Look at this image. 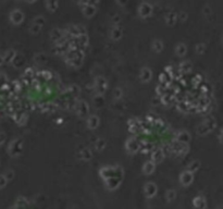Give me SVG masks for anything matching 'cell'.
Returning a JSON list of instances; mask_svg holds the SVG:
<instances>
[{"label": "cell", "instance_id": "5b68a950", "mask_svg": "<svg viewBox=\"0 0 223 209\" xmlns=\"http://www.w3.org/2000/svg\"><path fill=\"white\" fill-rule=\"evenodd\" d=\"M175 19H176V18H175L174 13H170V14L167 17V23L168 24H172V23L175 22Z\"/></svg>", "mask_w": 223, "mask_h": 209}, {"label": "cell", "instance_id": "3957f363", "mask_svg": "<svg viewBox=\"0 0 223 209\" xmlns=\"http://www.w3.org/2000/svg\"><path fill=\"white\" fill-rule=\"evenodd\" d=\"M46 6L50 11H54L58 8V0H47Z\"/></svg>", "mask_w": 223, "mask_h": 209}, {"label": "cell", "instance_id": "52a82bcc", "mask_svg": "<svg viewBox=\"0 0 223 209\" xmlns=\"http://www.w3.org/2000/svg\"><path fill=\"white\" fill-rule=\"evenodd\" d=\"M26 1H28V2H35L36 0H26Z\"/></svg>", "mask_w": 223, "mask_h": 209}, {"label": "cell", "instance_id": "277c9868", "mask_svg": "<svg viewBox=\"0 0 223 209\" xmlns=\"http://www.w3.org/2000/svg\"><path fill=\"white\" fill-rule=\"evenodd\" d=\"M95 12H96V8H95L94 6H92V4H88V6H86L85 9H84V13H85L87 17H92Z\"/></svg>", "mask_w": 223, "mask_h": 209}, {"label": "cell", "instance_id": "7a4b0ae2", "mask_svg": "<svg viewBox=\"0 0 223 209\" xmlns=\"http://www.w3.org/2000/svg\"><path fill=\"white\" fill-rule=\"evenodd\" d=\"M151 11H152V7L150 6L149 3H143L142 6L139 7V15L143 18H146L148 15L151 14Z\"/></svg>", "mask_w": 223, "mask_h": 209}, {"label": "cell", "instance_id": "6da1fadb", "mask_svg": "<svg viewBox=\"0 0 223 209\" xmlns=\"http://www.w3.org/2000/svg\"><path fill=\"white\" fill-rule=\"evenodd\" d=\"M24 19V14L22 11L20 10H13L12 12L10 13V20L13 24H20Z\"/></svg>", "mask_w": 223, "mask_h": 209}, {"label": "cell", "instance_id": "8992f818", "mask_svg": "<svg viewBox=\"0 0 223 209\" xmlns=\"http://www.w3.org/2000/svg\"><path fill=\"white\" fill-rule=\"evenodd\" d=\"M113 34H114V35H113V37H114V38H119L120 36H121L122 32L120 31V29H113Z\"/></svg>", "mask_w": 223, "mask_h": 209}]
</instances>
